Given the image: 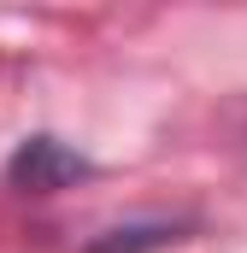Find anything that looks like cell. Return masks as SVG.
Segmentation results:
<instances>
[{
    "mask_svg": "<svg viewBox=\"0 0 247 253\" xmlns=\"http://www.w3.org/2000/svg\"><path fill=\"white\" fill-rule=\"evenodd\" d=\"M82 177H94V159H82L77 147H65L59 135H30L6 159V183L24 189V194H53V189L82 183Z\"/></svg>",
    "mask_w": 247,
    "mask_h": 253,
    "instance_id": "obj_1",
    "label": "cell"
},
{
    "mask_svg": "<svg viewBox=\"0 0 247 253\" xmlns=\"http://www.w3.org/2000/svg\"><path fill=\"white\" fill-rule=\"evenodd\" d=\"M165 242H183V224H124V230H106L82 253H153Z\"/></svg>",
    "mask_w": 247,
    "mask_h": 253,
    "instance_id": "obj_2",
    "label": "cell"
}]
</instances>
